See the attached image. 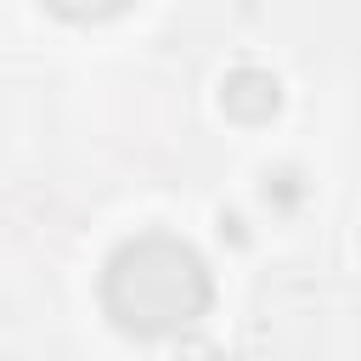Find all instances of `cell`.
<instances>
[{
	"instance_id": "obj_1",
	"label": "cell",
	"mask_w": 361,
	"mask_h": 361,
	"mask_svg": "<svg viewBox=\"0 0 361 361\" xmlns=\"http://www.w3.org/2000/svg\"><path fill=\"white\" fill-rule=\"evenodd\" d=\"M209 299H214V288H209L203 254L169 231L130 237L124 248H113V259L102 271V310L130 338L186 333L209 310Z\"/></svg>"
},
{
	"instance_id": "obj_2",
	"label": "cell",
	"mask_w": 361,
	"mask_h": 361,
	"mask_svg": "<svg viewBox=\"0 0 361 361\" xmlns=\"http://www.w3.org/2000/svg\"><path fill=\"white\" fill-rule=\"evenodd\" d=\"M220 107H226V118H237V124H265V118H276V107H282V79L265 73V68H231V73L220 79Z\"/></svg>"
},
{
	"instance_id": "obj_3",
	"label": "cell",
	"mask_w": 361,
	"mask_h": 361,
	"mask_svg": "<svg viewBox=\"0 0 361 361\" xmlns=\"http://www.w3.org/2000/svg\"><path fill=\"white\" fill-rule=\"evenodd\" d=\"M259 192H265V203H282L288 209V203H299V175L293 169H276V175H265Z\"/></svg>"
},
{
	"instance_id": "obj_4",
	"label": "cell",
	"mask_w": 361,
	"mask_h": 361,
	"mask_svg": "<svg viewBox=\"0 0 361 361\" xmlns=\"http://www.w3.org/2000/svg\"><path fill=\"white\" fill-rule=\"evenodd\" d=\"M180 361H220V350L203 344V338H186V344H180Z\"/></svg>"
},
{
	"instance_id": "obj_5",
	"label": "cell",
	"mask_w": 361,
	"mask_h": 361,
	"mask_svg": "<svg viewBox=\"0 0 361 361\" xmlns=\"http://www.w3.org/2000/svg\"><path fill=\"white\" fill-rule=\"evenodd\" d=\"M220 231H226L231 243H243V220H237V214H220Z\"/></svg>"
}]
</instances>
